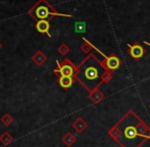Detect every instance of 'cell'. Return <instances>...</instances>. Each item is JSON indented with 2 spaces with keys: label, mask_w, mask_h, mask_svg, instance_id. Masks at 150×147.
<instances>
[{
  "label": "cell",
  "mask_w": 150,
  "mask_h": 147,
  "mask_svg": "<svg viewBox=\"0 0 150 147\" xmlns=\"http://www.w3.org/2000/svg\"><path fill=\"white\" fill-rule=\"evenodd\" d=\"M122 147H141L150 140V128L133 110H129L108 131Z\"/></svg>",
  "instance_id": "obj_1"
},
{
  "label": "cell",
  "mask_w": 150,
  "mask_h": 147,
  "mask_svg": "<svg viewBox=\"0 0 150 147\" xmlns=\"http://www.w3.org/2000/svg\"><path fill=\"white\" fill-rule=\"evenodd\" d=\"M101 61L94 54H90L83 61L77 66V73L75 80L82 84L89 92L99 87L102 84L101 77L103 74H100V69H102Z\"/></svg>",
  "instance_id": "obj_2"
},
{
  "label": "cell",
  "mask_w": 150,
  "mask_h": 147,
  "mask_svg": "<svg viewBox=\"0 0 150 147\" xmlns=\"http://www.w3.org/2000/svg\"><path fill=\"white\" fill-rule=\"evenodd\" d=\"M28 14L34 18L36 22L39 20H50L54 16H71L67 14H61L56 11V9L47 1V0H38L29 9Z\"/></svg>",
  "instance_id": "obj_3"
},
{
  "label": "cell",
  "mask_w": 150,
  "mask_h": 147,
  "mask_svg": "<svg viewBox=\"0 0 150 147\" xmlns=\"http://www.w3.org/2000/svg\"><path fill=\"white\" fill-rule=\"evenodd\" d=\"M57 68L53 71V74L56 77H73L75 78L76 73H77V66L73 64L69 59L65 58L63 61L59 62L56 60Z\"/></svg>",
  "instance_id": "obj_4"
},
{
  "label": "cell",
  "mask_w": 150,
  "mask_h": 147,
  "mask_svg": "<svg viewBox=\"0 0 150 147\" xmlns=\"http://www.w3.org/2000/svg\"><path fill=\"white\" fill-rule=\"evenodd\" d=\"M101 64H102L103 69L107 71H115L117 69L120 68V60L119 59V57L113 54H111L109 57L105 56L104 57V60L101 61Z\"/></svg>",
  "instance_id": "obj_5"
},
{
  "label": "cell",
  "mask_w": 150,
  "mask_h": 147,
  "mask_svg": "<svg viewBox=\"0 0 150 147\" xmlns=\"http://www.w3.org/2000/svg\"><path fill=\"white\" fill-rule=\"evenodd\" d=\"M128 47H129V54L132 56V58H134L136 60L140 59L145 53L144 48L138 43H135L134 45H130L129 44Z\"/></svg>",
  "instance_id": "obj_6"
},
{
  "label": "cell",
  "mask_w": 150,
  "mask_h": 147,
  "mask_svg": "<svg viewBox=\"0 0 150 147\" xmlns=\"http://www.w3.org/2000/svg\"><path fill=\"white\" fill-rule=\"evenodd\" d=\"M36 30L40 33V34H47L48 37H51L49 33L50 30V23L49 20H39L36 23Z\"/></svg>",
  "instance_id": "obj_7"
},
{
  "label": "cell",
  "mask_w": 150,
  "mask_h": 147,
  "mask_svg": "<svg viewBox=\"0 0 150 147\" xmlns=\"http://www.w3.org/2000/svg\"><path fill=\"white\" fill-rule=\"evenodd\" d=\"M74 82H75V78L73 77H58L57 78V83L62 89L67 90L73 86Z\"/></svg>",
  "instance_id": "obj_8"
},
{
  "label": "cell",
  "mask_w": 150,
  "mask_h": 147,
  "mask_svg": "<svg viewBox=\"0 0 150 147\" xmlns=\"http://www.w3.org/2000/svg\"><path fill=\"white\" fill-rule=\"evenodd\" d=\"M71 127H73L74 129L77 131V133L81 134L82 132L84 131V130L87 129L88 123L84 119H82V117H78V119H76V121L74 122L73 124H71Z\"/></svg>",
  "instance_id": "obj_9"
},
{
  "label": "cell",
  "mask_w": 150,
  "mask_h": 147,
  "mask_svg": "<svg viewBox=\"0 0 150 147\" xmlns=\"http://www.w3.org/2000/svg\"><path fill=\"white\" fill-rule=\"evenodd\" d=\"M89 98L92 100L93 103L96 104V103H99V102L104 98V94H103L102 92L98 89V87H97L89 93Z\"/></svg>",
  "instance_id": "obj_10"
},
{
  "label": "cell",
  "mask_w": 150,
  "mask_h": 147,
  "mask_svg": "<svg viewBox=\"0 0 150 147\" xmlns=\"http://www.w3.org/2000/svg\"><path fill=\"white\" fill-rule=\"evenodd\" d=\"M32 61H33L35 64H37V66H42L45 61H47V56H46L41 50H39V51H37L33 56H32Z\"/></svg>",
  "instance_id": "obj_11"
},
{
  "label": "cell",
  "mask_w": 150,
  "mask_h": 147,
  "mask_svg": "<svg viewBox=\"0 0 150 147\" xmlns=\"http://www.w3.org/2000/svg\"><path fill=\"white\" fill-rule=\"evenodd\" d=\"M61 141H62L63 144H65L67 147H69V146L73 145V144L76 143L77 137H76L74 134H71V132H67V133L63 135V137L61 138Z\"/></svg>",
  "instance_id": "obj_12"
},
{
  "label": "cell",
  "mask_w": 150,
  "mask_h": 147,
  "mask_svg": "<svg viewBox=\"0 0 150 147\" xmlns=\"http://www.w3.org/2000/svg\"><path fill=\"white\" fill-rule=\"evenodd\" d=\"M12 141H13V137H12L9 132L5 131L0 135V142L2 143V145L7 146V145H9Z\"/></svg>",
  "instance_id": "obj_13"
},
{
  "label": "cell",
  "mask_w": 150,
  "mask_h": 147,
  "mask_svg": "<svg viewBox=\"0 0 150 147\" xmlns=\"http://www.w3.org/2000/svg\"><path fill=\"white\" fill-rule=\"evenodd\" d=\"M0 122L2 123V125L5 126V127H9L12 123H13V117L9 114V113H4L3 115L0 119Z\"/></svg>",
  "instance_id": "obj_14"
},
{
  "label": "cell",
  "mask_w": 150,
  "mask_h": 147,
  "mask_svg": "<svg viewBox=\"0 0 150 147\" xmlns=\"http://www.w3.org/2000/svg\"><path fill=\"white\" fill-rule=\"evenodd\" d=\"M57 50H58V52H59L61 55L64 56V55H67V54L69 52V47L67 45V44H61L59 47L57 48Z\"/></svg>",
  "instance_id": "obj_15"
},
{
  "label": "cell",
  "mask_w": 150,
  "mask_h": 147,
  "mask_svg": "<svg viewBox=\"0 0 150 147\" xmlns=\"http://www.w3.org/2000/svg\"><path fill=\"white\" fill-rule=\"evenodd\" d=\"M83 40H84V41H86V42H85V44H83V45L81 46L82 51H83L84 53H89L90 50H91V48H92V45H91V44L87 41V40L85 39V38H83Z\"/></svg>",
  "instance_id": "obj_16"
},
{
  "label": "cell",
  "mask_w": 150,
  "mask_h": 147,
  "mask_svg": "<svg viewBox=\"0 0 150 147\" xmlns=\"http://www.w3.org/2000/svg\"><path fill=\"white\" fill-rule=\"evenodd\" d=\"M111 78H112L111 77V74L106 72L102 75V77H101V81H102V83H108V82L111 80Z\"/></svg>",
  "instance_id": "obj_17"
},
{
  "label": "cell",
  "mask_w": 150,
  "mask_h": 147,
  "mask_svg": "<svg viewBox=\"0 0 150 147\" xmlns=\"http://www.w3.org/2000/svg\"><path fill=\"white\" fill-rule=\"evenodd\" d=\"M2 47H3V45H2V43H1V42H0V50L2 49Z\"/></svg>",
  "instance_id": "obj_18"
},
{
  "label": "cell",
  "mask_w": 150,
  "mask_h": 147,
  "mask_svg": "<svg viewBox=\"0 0 150 147\" xmlns=\"http://www.w3.org/2000/svg\"><path fill=\"white\" fill-rule=\"evenodd\" d=\"M144 43H145V44H147V45H149V46H150V43H148V42H147V41H144Z\"/></svg>",
  "instance_id": "obj_19"
}]
</instances>
